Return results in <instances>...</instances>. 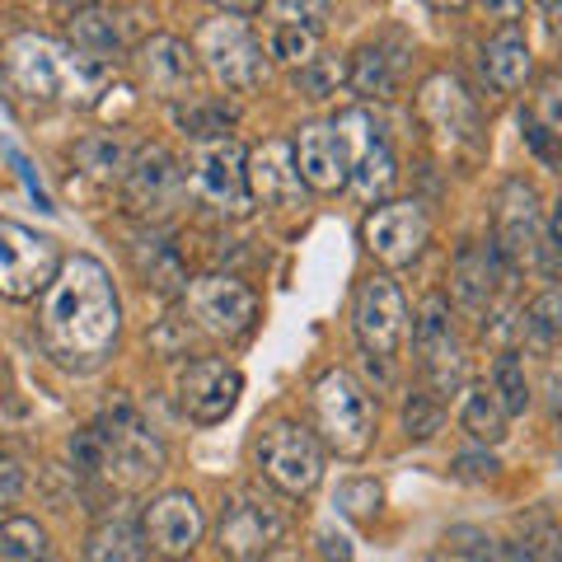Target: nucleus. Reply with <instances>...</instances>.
Instances as JSON below:
<instances>
[{
	"label": "nucleus",
	"instance_id": "1",
	"mask_svg": "<svg viewBox=\"0 0 562 562\" xmlns=\"http://www.w3.org/2000/svg\"><path fill=\"white\" fill-rule=\"evenodd\" d=\"M38 333H43L47 357H57L70 371H94L117 347L122 305L99 258L76 254L70 262H61L57 281L47 286Z\"/></svg>",
	"mask_w": 562,
	"mask_h": 562
},
{
	"label": "nucleus",
	"instance_id": "2",
	"mask_svg": "<svg viewBox=\"0 0 562 562\" xmlns=\"http://www.w3.org/2000/svg\"><path fill=\"white\" fill-rule=\"evenodd\" d=\"M70 460L80 473H103L122 492H140L165 473V450L132 408L109 413L94 427L70 436Z\"/></svg>",
	"mask_w": 562,
	"mask_h": 562
},
{
	"label": "nucleus",
	"instance_id": "3",
	"mask_svg": "<svg viewBox=\"0 0 562 562\" xmlns=\"http://www.w3.org/2000/svg\"><path fill=\"white\" fill-rule=\"evenodd\" d=\"M5 70L10 85L24 99L38 103H85L99 94L103 76H109V61H94L76 47H61L43 38V33H14L5 47Z\"/></svg>",
	"mask_w": 562,
	"mask_h": 562
},
{
	"label": "nucleus",
	"instance_id": "4",
	"mask_svg": "<svg viewBox=\"0 0 562 562\" xmlns=\"http://www.w3.org/2000/svg\"><path fill=\"white\" fill-rule=\"evenodd\" d=\"M314 427H319L324 446L342 460H361L375 436V408L371 394L361 390L347 371H328L314 384Z\"/></svg>",
	"mask_w": 562,
	"mask_h": 562
},
{
	"label": "nucleus",
	"instance_id": "5",
	"mask_svg": "<svg viewBox=\"0 0 562 562\" xmlns=\"http://www.w3.org/2000/svg\"><path fill=\"white\" fill-rule=\"evenodd\" d=\"M291 525L286 502L268 497V492H239V497L221 512L216 525V549L231 562H268V553L281 543Z\"/></svg>",
	"mask_w": 562,
	"mask_h": 562
},
{
	"label": "nucleus",
	"instance_id": "6",
	"mask_svg": "<svg viewBox=\"0 0 562 562\" xmlns=\"http://www.w3.org/2000/svg\"><path fill=\"white\" fill-rule=\"evenodd\" d=\"M258 469L277 492L305 497L324 479V450L314 441V431H305L301 422H272L258 441Z\"/></svg>",
	"mask_w": 562,
	"mask_h": 562
},
{
	"label": "nucleus",
	"instance_id": "7",
	"mask_svg": "<svg viewBox=\"0 0 562 562\" xmlns=\"http://www.w3.org/2000/svg\"><path fill=\"white\" fill-rule=\"evenodd\" d=\"M61 272L57 239L33 235L20 221H0V295L5 301H33Z\"/></svg>",
	"mask_w": 562,
	"mask_h": 562
},
{
	"label": "nucleus",
	"instance_id": "8",
	"mask_svg": "<svg viewBox=\"0 0 562 562\" xmlns=\"http://www.w3.org/2000/svg\"><path fill=\"white\" fill-rule=\"evenodd\" d=\"M198 61H206V70L225 90H254L262 80V43L231 10L198 29Z\"/></svg>",
	"mask_w": 562,
	"mask_h": 562
},
{
	"label": "nucleus",
	"instance_id": "9",
	"mask_svg": "<svg viewBox=\"0 0 562 562\" xmlns=\"http://www.w3.org/2000/svg\"><path fill=\"white\" fill-rule=\"evenodd\" d=\"M192 192L206 202L225 211V216H249V155L239 150V140L231 136H216V140H202L192 150Z\"/></svg>",
	"mask_w": 562,
	"mask_h": 562
},
{
	"label": "nucleus",
	"instance_id": "10",
	"mask_svg": "<svg viewBox=\"0 0 562 562\" xmlns=\"http://www.w3.org/2000/svg\"><path fill=\"white\" fill-rule=\"evenodd\" d=\"M351 328H357V342L371 357H398L403 338H408V310H403V291L394 277L375 272L361 281L357 295H351Z\"/></svg>",
	"mask_w": 562,
	"mask_h": 562
},
{
	"label": "nucleus",
	"instance_id": "11",
	"mask_svg": "<svg viewBox=\"0 0 562 562\" xmlns=\"http://www.w3.org/2000/svg\"><path fill=\"white\" fill-rule=\"evenodd\" d=\"M188 301V314L192 324L211 338H244L258 319V301L254 291L244 286L239 277H225V272H211V277H198L192 286L183 291Z\"/></svg>",
	"mask_w": 562,
	"mask_h": 562
},
{
	"label": "nucleus",
	"instance_id": "12",
	"mask_svg": "<svg viewBox=\"0 0 562 562\" xmlns=\"http://www.w3.org/2000/svg\"><path fill=\"white\" fill-rule=\"evenodd\" d=\"M136 80L150 99H165V103H183L198 90V47H188L183 38L173 33H155L136 47Z\"/></svg>",
	"mask_w": 562,
	"mask_h": 562
},
{
	"label": "nucleus",
	"instance_id": "13",
	"mask_svg": "<svg viewBox=\"0 0 562 562\" xmlns=\"http://www.w3.org/2000/svg\"><path fill=\"white\" fill-rule=\"evenodd\" d=\"M427 235H431V221H427V211H422L417 202H384L361 225L366 249H371L384 268H403V262H413L422 254V244H427Z\"/></svg>",
	"mask_w": 562,
	"mask_h": 562
},
{
	"label": "nucleus",
	"instance_id": "14",
	"mask_svg": "<svg viewBox=\"0 0 562 562\" xmlns=\"http://www.w3.org/2000/svg\"><path fill=\"white\" fill-rule=\"evenodd\" d=\"M497 258L506 268H525L535 254H539V192L525 183V179H506L497 192Z\"/></svg>",
	"mask_w": 562,
	"mask_h": 562
},
{
	"label": "nucleus",
	"instance_id": "15",
	"mask_svg": "<svg viewBox=\"0 0 562 562\" xmlns=\"http://www.w3.org/2000/svg\"><path fill=\"white\" fill-rule=\"evenodd\" d=\"M417 357H422V375L431 380L436 394H450L464 384V347L450 328V305L441 295H431L422 305V319H417Z\"/></svg>",
	"mask_w": 562,
	"mask_h": 562
},
{
	"label": "nucleus",
	"instance_id": "16",
	"mask_svg": "<svg viewBox=\"0 0 562 562\" xmlns=\"http://www.w3.org/2000/svg\"><path fill=\"white\" fill-rule=\"evenodd\" d=\"M338 132L351 150V188H357L366 202L384 198L394 183V155H390V140H384V127L371 122V113H342Z\"/></svg>",
	"mask_w": 562,
	"mask_h": 562
},
{
	"label": "nucleus",
	"instance_id": "17",
	"mask_svg": "<svg viewBox=\"0 0 562 562\" xmlns=\"http://www.w3.org/2000/svg\"><path fill=\"white\" fill-rule=\"evenodd\" d=\"M183 198V169L165 146H150L132 160L127 173V211L140 221H160L169 216Z\"/></svg>",
	"mask_w": 562,
	"mask_h": 562
},
{
	"label": "nucleus",
	"instance_id": "18",
	"mask_svg": "<svg viewBox=\"0 0 562 562\" xmlns=\"http://www.w3.org/2000/svg\"><path fill=\"white\" fill-rule=\"evenodd\" d=\"M239 390H244V375L235 371L231 361L202 357V361H192L188 371H183V380H179V403H183V413H188L192 422L211 427V422H225V417L235 413Z\"/></svg>",
	"mask_w": 562,
	"mask_h": 562
},
{
	"label": "nucleus",
	"instance_id": "19",
	"mask_svg": "<svg viewBox=\"0 0 562 562\" xmlns=\"http://www.w3.org/2000/svg\"><path fill=\"white\" fill-rule=\"evenodd\" d=\"M249 192L262 206H305V179L295 165V146L291 140H262L249 155Z\"/></svg>",
	"mask_w": 562,
	"mask_h": 562
},
{
	"label": "nucleus",
	"instance_id": "20",
	"mask_svg": "<svg viewBox=\"0 0 562 562\" xmlns=\"http://www.w3.org/2000/svg\"><path fill=\"white\" fill-rule=\"evenodd\" d=\"M146 539L155 553L188 558L202 543V506L192 492H165L146 506Z\"/></svg>",
	"mask_w": 562,
	"mask_h": 562
},
{
	"label": "nucleus",
	"instance_id": "21",
	"mask_svg": "<svg viewBox=\"0 0 562 562\" xmlns=\"http://www.w3.org/2000/svg\"><path fill=\"white\" fill-rule=\"evenodd\" d=\"M295 165H301V179L314 192H338L342 183H351V150L338 127L328 122H314L295 140Z\"/></svg>",
	"mask_w": 562,
	"mask_h": 562
},
{
	"label": "nucleus",
	"instance_id": "22",
	"mask_svg": "<svg viewBox=\"0 0 562 562\" xmlns=\"http://www.w3.org/2000/svg\"><path fill=\"white\" fill-rule=\"evenodd\" d=\"M417 113L427 117L441 136H450V140H469L473 127H479V109H473V94L464 90L460 76H450V70H436V76L422 80V90H417Z\"/></svg>",
	"mask_w": 562,
	"mask_h": 562
},
{
	"label": "nucleus",
	"instance_id": "23",
	"mask_svg": "<svg viewBox=\"0 0 562 562\" xmlns=\"http://www.w3.org/2000/svg\"><path fill=\"white\" fill-rule=\"evenodd\" d=\"M502 291H506V262L497 258V249H483V244L460 249V258H454V301L469 314H492Z\"/></svg>",
	"mask_w": 562,
	"mask_h": 562
},
{
	"label": "nucleus",
	"instance_id": "24",
	"mask_svg": "<svg viewBox=\"0 0 562 562\" xmlns=\"http://www.w3.org/2000/svg\"><path fill=\"white\" fill-rule=\"evenodd\" d=\"M281 20L272 24V57L281 61H295V66H310L314 61V47H319V5H272Z\"/></svg>",
	"mask_w": 562,
	"mask_h": 562
},
{
	"label": "nucleus",
	"instance_id": "25",
	"mask_svg": "<svg viewBox=\"0 0 562 562\" xmlns=\"http://www.w3.org/2000/svg\"><path fill=\"white\" fill-rule=\"evenodd\" d=\"M483 70L497 90H520L525 76H530V47H525L520 33H497L483 47Z\"/></svg>",
	"mask_w": 562,
	"mask_h": 562
},
{
	"label": "nucleus",
	"instance_id": "26",
	"mask_svg": "<svg viewBox=\"0 0 562 562\" xmlns=\"http://www.w3.org/2000/svg\"><path fill=\"white\" fill-rule=\"evenodd\" d=\"M85 558L90 562H140L146 558V543H140L132 520H103L85 539Z\"/></svg>",
	"mask_w": 562,
	"mask_h": 562
},
{
	"label": "nucleus",
	"instance_id": "27",
	"mask_svg": "<svg viewBox=\"0 0 562 562\" xmlns=\"http://www.w3.org/2000/svg\"><path fill=\"white\" fill-rule=\"evenodd\" d=\"M347 85L361 99H394L398 66H394V57L384 47H361L357 61H351V70H347Z\"/></svg>",
	"mask_w": 562,
	"mask_h": 562
},
{
	"label": "nucleus",
	"instance_id": "28",
	"mask_svg": "<svg viewBox=\"0 0 562 562\" xmlns=\"http://www.w3.org/2000/svg\"><path fill=\"white\" fill-rule=\"evenodd\" d=\"M70 38H76V52L94 61H109L117 52V24H113V10H99V5H85L70 14Z\"/></svg>",
	"mask_w": 562,
	"mask_h": 562
},
{
	"label": "nucleus",
	"instance_id": "29",
	"mask_svg": "<svg viewBox=\"0 0 562 562\" xmlns=\"http://www.w3.org/2000/svg\"><path fill=\"white\" fill-rule=\"evenodd\" d=\"M76 165H80L85 173H94L99 183H113V179L127 183L132 155H127V146H122V140H113V136H90V140H80V146H76Z\"/></svg>",
	"mask_w": 562,
	"mask_h": 562
},
{
	"label": "nucleus",
	"instance_id": "30",
	"mask_svg": "<svg viewBox=\"0 0 562 562\" xmlns=\"http://www.w3.org/2000/svg\"><path fill=\"white\" fill-rule=\"evenodd\" d=\"M47 558V535L43 525L24 516L0 520V562H43Z\"/></svg>",
	"mask_w": 562,
	"mask_h": 562
},
{
	"label": "nucleus",
	"instance_id": "31",
	"mask_svg": "<svg viewBox=\"0 0 562 562\" xmlns=\"http://www.w3.org/2000/svg\"><path fill=\"white\" fill-rule=\"evenodd\" d=\"M464 431L473 436V441H483V446H497L502 436H506V413H502V403L497 394H487V390H473L464 398Z\"/></svg>",
	"mask_w": 562,
	"mask_h": 562
},
{
	"label": "nucleus",
	"instance_id": "32",
	"mask_svg": "<svg viewBox=\"0 0 562 562\" xmlns=\"http://www.w3.org/2000/svg\"><path fill=\"white\" fill-rule=\"evenodd\" d=\"M525 342H530V347H553V338H558V333H562V295L558 291H549V295H539V301L530 305V310H525Z\"/></svg>",
	"mask_w": 562,
	"mask_h": 562
},
{
	"label": "nucleus",
	"instance_id": "33",
	"mask_svg": "<svg viewBox=\"0 0 562 562\" xmlns=\"http://www.w3.org/2000/svg\"><path fill=\"white\" fill-rule=\"evenodd\" d=\"M492 390H497V403H502L506 417L530 408V384H525V371H520V361L512 357V351L497 357V366H492Z\"/></svg>",
	"mask_w": 562,
	"mask_h": 562
},
{
	"label": "nucleus",
	"instance_id": "34",
	"mask_svg": "<svg viewBox=\"0 0 562 562\" xmlns=\"http://www.w3.org/2000/svg\"><path fill=\"white\" fill-rule=\"evenodd\" d=\"M380 502H384V492L375 479H347L338 487V512L351 520H371L380 512Z\"/></svg>",
	"mask_w": 562,
	"mask_h": 562
},
{
	"label": "nucleus",
	"instance_id": "35",
	"mask_svg": "<svg viewBox=\"0 0 562 562\" xmlns=\"http://www.w3.org/2000/svg\"><path fill=\"white\" fill-rule=\"evenodd\" d=\"M512 562H562V535H553L549 525H535L512 543Z\"/></svg>",
	"mask_w": 562,
	"mask_h": 562
},
{
	"label": "nucleus",
	"instance_id": "36",
	"mask_svg": "<svg viewBox=\"0 0 562 562\" xmlns=\"http://www.w3.org/2000/svg\"><path fill=\"white\" fill-rule=\"evenodd\" d=\"M342 80H347V66H342L338 57H314V61L301 70V90H305L310 99H333Z\"/></svg>",
	"mask_w": 562,
	"mask_h": 562
},
{
	"label": "nucleus",
	"instance_id": "37",
	"mask_svg": "<svg viewBox=\"0 0 562 562\" xmlns=\"http://www.w3.org/2000/svg\"><path fill=\"white\" fill-rule=\"evenodd\" d=\"M403 427H408L413 441H427V436L441 431V403L431 394H413L408 408H403Z\"/></svg>",
	"mask_w": 562,
	"mask_h": 562
},
{
	"label": "nucleus",
	"instance_id": "38",
	"mask_svg": "<svg viewBox=\"0 0 562 562\" xmlns=\"http://www.w3.org/2000/svg\"><path fill=\"white\" fill-rule=\"evenodd\" d=\"M20 492H24V469H20V460H10V454L0 450V512L20 502Z\"/></svg>",
	"mask_w": 562,
	"mask_h": 562
},
{
	"label": "nucleus",
	"instance_id": "39",
	"mask_svg": "<svg viewBox=\"0 0 562 562\" xmlns=\"http://www.w3.org/2000/svg\"><path fill=\"white\" fill-rule=\"evenodd\" d=\"M436 562H492V553L479 549V543H454V539H446V549L436 553Z\"/></svg>",
	"mask_w": 562,
	"mask_h": 562
},
{
	"label": "nucleus",
	"instance_id": "40",
	"mask_svg": "<svg viewBox=\"0 0 562 562\" xmlns=\"http://www.w3.org/2000/svg\"><path fill=\"white\" fill-rule=\"evenodd\" d=\"M460 473L464 479H492V473H497V460H492V454H464Z\"/></svg>",
	"mask_w": 562,
	"mask_h": 562
},
{
	"label": "nucleus",
	"instance_id": "41",
	"mask_svg": "<svg viewBox=\"0 0 562 562\" xmlns=\"http://www.w3.org/2000/svg\"><path fill=\"white\" fill-rule=\"evenodd\" d=\"M324 553H328V562H351V549L342 535H324Z\"/></svg>",
	"mask_w": 562,
	"mask_h": 562
},
{
	"label": "nucleus",
	"instance_id": "42",
	"mask_svg": "<svg viewBox=\"0 0 562 562\" xmlns=\"http://www.w3.org/2000/svg\"><path fill=\"white\" fill-rule=\"evenodd\" d=\"M549 244H553V254L562 258V202L553 206V216H549Z\"/></svg>",
	"mask_w": 562,
	"mask_h": 562
},
{
	"label": "nucleus",
	"instance_id": "43",
	"mask_svg": "<svg viewBox=\"0 0 562 562\" xmlns=\"http://www.w3.org/2000/svg\"><path fill=\"white\" fill-rule=\"evenodd\" d=\"M543 14H549V29L562 33V5H543Z\"/></svg>",
	"mask_w": 562,
	"mask_h": 562
},
{
	"label": "nucleus",
	"instance_id": "44",
	"mask_svg": "<svg viewBox=\"0 0 562 562\" xmlns=\"http://www.w3.org/2000/svg\"><path fill=\"white\" fill-rule=\"evenodd\" d=\"M553 427H558V436H562V394L553 398Z\"/></svg>",
	"mask_w": 562,
	"mask_h": 562
}]
</instances>
